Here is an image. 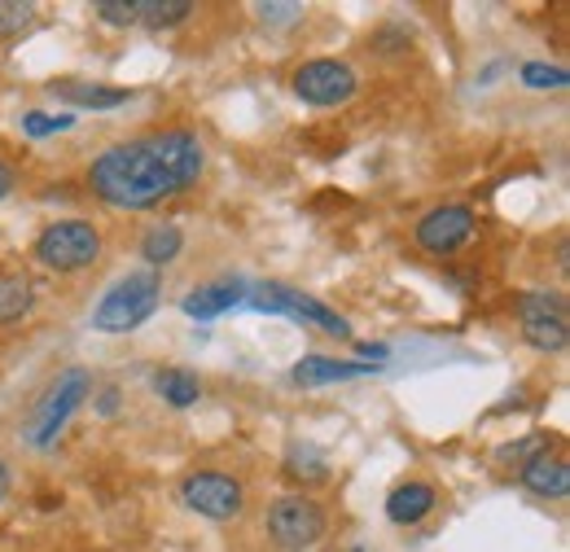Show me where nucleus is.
<instances>
[{
    "label": "nucleus",
    "instance_id": "obj_1",
    "mask_svg": "<svg viewBox=\"0 0 570 552\" xmlns=\"http://www.w3.org/2000/svg\"><path fill=\"white\" fill-rule=\"evenodd\" d=\"M203 171H207V145L185 128H167L101 149L88 162L83 185L110 210H154L167 198L194 189Z\"/></svg>",
    "mask_w": 570,
    "mask_h": 552
},
{
    "label": "nucleus",
    "instance_id": "obj_2",
    "mask_svg": "<svg viewBox=\"0 0 570 552\" xmlns=\"http://www.w3.org/2000/svg\"><path fill=\"white\" fill-rule=\"evenodd\" d=\"M101 250H106L101 228L92 219H75L71 215V219H53V224L40 228V237L31 246V259L53 276H79L101 264Z\"/></svg>",
    "mask_w": 570,
    "mask_h": 552
},
{
    "label": "nucleus",
    "instance_id": "obj_3",
    "mask_svg": "<svg viewBox=\"0 0 570 552\" xmlns=\"http://www.w3.org/2000/svg\"><path fill=\"white\" fill-rule=\"evenodd\" d=\"M158 298H163V276L149 273V268L128 273L92 307V329L97 334H132L137 325H145L158 312Z\"/></svg>",
    "mask_w": 570,
    "mask_h": 552
},
{
    "label": "nucleus",
    "instance_id": "obj_4",
    "mask_svg": "<svg viewBox=\"0 0 570 552\" xmlns=\"http://www.w3.org/2000/svg\"><path fill=\"white\" fill-rule=\"evenodd\" d=\"M92 395V373L88 368H62L53 382H49V391L36 400V408L27 416V443L31 447H53L58 443V434L67 430V421L79 413V404Z\"/></svg>",
    "mask_w": 570,
    "mask_h": 552
},
{
    "label": "nucleus",
    "instance_id": "obj_5",
    "mask_svg": "<svg viewBox=\"0 0 570 552\" xmlns=\"http://www.w3.org/2000/svg\"><path fill=\"white\" fill-rule=\"evenodd\" d=\"M264 531H268V540L282 544L285 552H303L325 540L330 518H325V504H321V500H312L307 491H289V495H277V500L268 504Z\"/></svg>",
    "mask_w": 570,
    "mask_h": 552
},
{
    "label": "nucleus",
    "instance_id": "obj_6",
    "mask_svg": "<svg viewBox=\"0 0 570 552\" xmlns=\"http://www.w3.org/2000/svg\"><path fill=\"white\" fill-rule=\"evenodd\" d=\"M180 504L207 522H237L246 513V486L228 470H189L180 479Z\"/></svg>",
    "mask_w": 570,
    "mask_h": 552
},
{
    "label": "nucleus",
    "instance_id": "obj_7",
    "mask_svg": "<svg viewBox=\"0 0 570 552\" xmlns=\"http://www.w3.org/2000/svg\"><path fill=\"white\" fill-rule=\"evenodd\" d=\"M289 92L303 101V106H316V110H334V106H347L360 92V75L352 62H338V58H312V62H298L289 75Z\"/></svg>",
    "mask_w": 570,
    "mask_h": 552
},
{
    "label": "nucleus",
    "instance_id": "obj_8",
    "mask_svg": "<svg viewBox=\"0 0 570 552\" xmlns=\"http://www.w3.org/2000/svg\"><path fill=\"white\" fill-rule=\"evenodd\" d=\"M246 307H255V312H273V316H289V321H307V325H321L325 334H334V338H352V325L334 312V307H325L321 298H312V294H298V289H289V285H277V280H268V285H250L246 289Z\"/></svg>",
    "mask_w": 570,
    "mask_h": 552
},
{
    "label": "nucleus",
    "instance_id": "obj_9",
    "mask_svg": "<svg viewBox=\"0 0 570 552\" xmlns=\"http://www.w3.org/2000/svg\"><path fill=\"white\" fill-rule=\"evenodd\" d=\"M479 237V215L465 203H443V207L426 210L413 224V241L417 250H426L434 259H452L456 250H465Z\"/></svg>",
    "mask_w": 570,
    "mask_h": 552
},
{
    "label": "nucleus",
    "instance_id": "obj_10",
    "mask_svg": "<svg viewBox=\"0 0 570 552\" xmlns=\"http://www.w3.org/2000/svg\"><path fill=\"white\" fill-rule=\"evenodd\" d=\"M518 325H522V338L527 346L544 351V355H558L570 343V316H567V298L562 294H518Z\"/></svg>",
    "mask_w": 570,
    "mask_h": 552
},
{
    "label": "nucleus",
    "instance_id": "obj_11",
    "mask_svg": "<svg viewBox=\"0 0 570 552\" xmlns=\"http://www.w3.org/2000/svg\"><path fill=\"white\" fill-rule=\"evenodd\" d=\"M246 289H250V285H246L242 276H219V280H212V285L189 289V294L180 298V312L194 316V321H215V316L242 307V303H246Z\"/></svg>",
    "mask_w": 570,
    "mask_h": 552
},
{
    "label": "nucleus",
    "instance_id": "obj_12",
    "mask_svg": "<svg viewBox=\"0 0 570 552\" xmlns=\"http://www.w3.org/2000/svg\"><path fill=\"white\" fill-rule=\"evenodd\" d=\"M522 486L531 491V495H540V500H567L570 495V461L562 452H553V447H544L540 456H531L527 465H522Z\"/></svg>",
    "mask_w": 570,
    "mask_h": 552
},
{
    "label": "nucleus",
    "instance_id": "obj_13",
    "mask_svg": "<svg viewBox=\"0 0 570 552\" xmlns=\"http://www.w3.org/2000/svg\"><path fill=\"white\" fill-rule=\"evenodd\" d=\"M377 373V364H364V359H330V355H303L294 368H289V382L294 386H334V382H352V377H368Z\"/></svg>",
    "mask_w": 570,
    "mask_h": 552
},
{
    "label": "nucleus",
    "instance_id": "obj_14",
    "mask_svg": "<svg viewBox=\"0 0 570 552\" xmlns=\"http://www.w3.org/2000/svg\"><path fill=\"white\" fill-rule=\"evenodd\" d=\"M434 509H439V491L422 483V479H409V483H400L386 495V518L395 526H417V522H426Z\"/></svg>",
    "mask_w": 570,
    "mask_h": 552
},
{
    "label": "nucleus",
    "instance_id": "obj_15",
    "mask_svg": "<svg viewBox=\"0 0 570 552\" xmlns=\"http://www.w3.org/2000/svg\"><path fill=\"white\" fill-rule=\"evenodd\" d=\"M53 97L71 101L79 110H119L137 92L132 88H119V83H75V79H62V83H53Z\"/></svg>",
    "mask_w": 570,
    "mask_h": 552
},
{
    "label": "nucleus",
    "instance_id": "obj_16",
    "mask_svg": "<svg viewBox=\"0 0 570 552\" xmlns=\"http://www.w3.org/2000/svg\"><path fill=\"white\" fill-rule=\"evenodd\" d=\"M282 474L294 486H321V483H330V461H325L312 443H294V447L285 452Z\"/></svg>",
    "mask_w": 570,
    "mask_h": 552
},
{
    "label": "nucleus",
    "instance_id": "obj_17",
    "mask_svg": "<svg viewBox=\"0 0 570 552\" xmlns=\"http://www.w3.org/2000/svg\"><path fill=\"white\" fill-rule=\"evenodd\" d=\"M36 307V285L27 273H0V325H18Z\"/></svg>",
    "mask_w": 570,
    "mask_h": 552
},
{
    "label": "nucleus",
    "instance_id": "obj_18",
    "mask_svg": "<svg viewBox=\"0 0 570 552\" xmlns=\"http://www.w3.org/2000/svg\"><path fill=\"white\" fill-rule=\"evenodd\" d=\"M180 250H185V233H180L176 224H154V228H145L141 259L149 264V273H158L163 264H171Z\"/></svg>",
    "mask_w": 570,
    "mask_h": 552
},
{
    "label": "nucleus",
    "instance_id": "obj_19",
    "mask_svg": "<svg viewBox=\"0 0 570 552\" xmlns=\"http://www.w3.org/2000/svg\"><path fill=\"white\" fill-rule=\"evenodd\" d=\"M154 391H158L163 404H171V408H194L198 395H203V382H198L189 368H163V373L154 377Z\"/></svg>",
    "mask_w": 570,
    "mask_h": 552
},
{
    "label": "nucleus",
    "instance_id": "obj_20",
    "mask_svg": "<svg viewBox=\"0 0 570 552\" xmlns=\"http://www.w3.org/2000/svg\"><path fill=\"white\" fill-rule=\"evenodd\" d=\"M132 13L145 27H176V22L194 18L198 4L194 0H132Z\"/></svg>",
    "mask_w": 570,
    "mask_h": 552
},
{
    "label": "nucleus",
    "instance_id": "obj_21",
    "mask_svg": "<svg viewBox=\"0 0 570 552\" xmlns=\"http://www.w3.org/2000/svg\"><path fill=\"white\" fill-rule=\"evenodd\" d=\"M75 128V115H45V110H31L22 115V132L27 137H58V132H71Z\"/></svg>",
    "mask_w": 570,
    "mask_h": 552
},
{
    "label": "nucleus",
    "instance_id": "obj_22",
    "mask_svg": "<svg viewBox=\"0 0 570 552\" xmlns=\"http://www.w3.org/2000/svg\"><path fill=\"white\" fill-rule=\"evenodd\" d=\"M522 83L535 88V92H562L567 88V70L549 67V62H527L522 67Z\"/></svg>",
    "mask_w": 570,
    "mask_h": 552
},
{
    "label": "nucleus",
    "instance_id": "obj_23",
    "mask_svg": "<svg viewBox=\"0 0 570 552\" xmlns=\"http://www.w3.org/2000/svg\"><path fill=\"white\" fill-rule=\"evenodd\" d=\"M36 22V4H22V0H0V40L27 31Z\"/></svg>",
    "mask_w": 570,
    "mask_h": 552
},
{
    "label": "nucleus",
    "instance_id": "obj_24",
    "mask_svg": "<svg viewBox=\"0 0 570 552\" xmlns=\"http://www.w3.org/2000/svg\"><path fill=\"white\" fill-rule=\"evenodd\" d=\"M92 13L110 27H137V13H132V0H97Z\"/></svg>",
    "mask_w": 570,
    "mask_h": 552
},
{
    "label": "nucleus",
    "instance_id": "obj_25",
    "mask_svg": "<svg viewBox=\"0 0 570 552\" xmlns=\"http://www.w3.org/2000/svg\"><path fill=\"white\" fill-rule=\"evenodd\" d=\"M97 413H101V416L119 413V386H106V391L97 395Z\"/></svg>",
    "mask_w": 570,
    "mask_h": 552
},
{
    "label": "nucleus",
    "instance_id": "obj_26",
    "mask_svg": "<svg viewBox=\"0 0 570 552\" xmlns=\"http://www.w3.org/2000/svg\"><path fill=\"white\" fill-rule=\"evenodd\" d=\"M13 185H18V171H13V167H9L4 158H0V203H4L9 194H13Z\"/></svg>",
    "mask_w": 570,
    "mask_h": 552
},
{
    "label": "nucleus",
    "instance_id": "obj_27",
    "mask_svg": "<svg viewBox=\"0 0 570 552\" xmlns=\"http://www.w3.org/2000/svg\"><path fill=\"white\" fill-rule=\"evenodd\" d=\"M9 486H13V474H9V461L0 456V500L9 495Z\"/></svg>",
    "mask_w": 570,
    "mask_h": 552
}]
</instances>
